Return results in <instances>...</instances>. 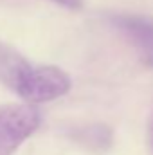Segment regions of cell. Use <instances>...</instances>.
<instances>
[{
  "label": "cell",
  "instance_id": "obj_3",
  "mask_svg": "<svg viewBox=\"0 0 153 155\" xmlns=\"http://www.w3.org/2000/svg\"><path fill=\"white\" fill-rule=\"evenodd\" d=\"M114 25L133 43L146 65L153 67V20L135 15H119L112 18Z\"/></svg>",
  "mask_w": 153,
  "mask_h": 155
},
{
  "label": "cell",
  "instance_id": "obj_4",
  "mask_svg": "<svg viewBox=\"0 0 153 155\" xmlns=\"http://www.w3.org/2000/svg\"><path fill=\"white\" fill-rule=\"evenodd\" d=\"M56 2L65 5V7H69V9H77L81 5V0H56Z\"/></svg>",
  "mask_w": 153,
  "mask_h": 155
},
{
  "label": "cell",
  "instance_id": "obj_5",
  "mask_svg": "<svg viewBox=\"0 0 153 155\" xmlns=\"http://www.w3.org/2000/svg\"><path fill=\"white\" fill-rule=\"evenodd\" d=\"M148 146H150V152L153 155V112H151V119H150V128H148Z\"/></svg>",
  "mask_w": 153,
  "mask_h": 155
},
{
  "label": "cell",
  "instance_id": "obj_1",
  "mask_svg": "<svg viewBox=\"0 0 153 155\" xmlns=\"http://www.w3.org/2000/svg\"><path fill=\"white\" fill-rule=\"evenodd\" d=\"M0 83L29 105L58 99L72 87L69 74L60 67L33 65L4 41H0Z\"/></svg>",
  "mask_w": 153,
  "mask_h": 155
},
{
  "label": "cell",
  "instance_id": "obj_2",
  "mask_svg": "<svg viewBox=\"0 0 153 155\" xmlns=\"http://www.w3.org/2000/svg\"><path fill=\"white\" fill-rule=\"evenodd\" d=\"M40 110L29 103L0 107V155H13L40 126Z\"/></svg>",
  "mask_w": 153,
  "mask_h": 155
}]
</instances>
